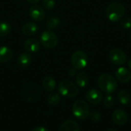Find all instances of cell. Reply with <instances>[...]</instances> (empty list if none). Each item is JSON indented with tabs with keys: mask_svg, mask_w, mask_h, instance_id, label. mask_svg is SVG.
<instances>
[{
	"mask_svg": "<svg viewBox=\"0 0 131 131\" xmlns=\"http://www.w3.org/2000/svg\"><path fill=\"white\" fill-rule=\"evenodd\" d=\"M97 85L100 90L106 94L113 93L117 88V80L112 75L108 73H104L99 76Z\"/></svg>",
	"mask_w": 131,
	"mask_h": 131,
	"instance_id": "obj_1",
	"label": "cell"
},
{
	"mask_svg": "<svg viewBox=\"0 0 131 131\" xmlns=\"http://www.w3.org/2000/svg\"><path fill=\"white\" fill-rule=\"evenodd\" d=\"M106 16L111 22L120 21L124 15L125 7L118 2H114L110 3L106 8Z\"/></svg>",
	"mask_w": 131,
	"mask_h": 131,
	"instance_id": "obj_2",
	"label": "cell"
},
{
	"mask_svg": "<svg viewBox=\"0 0 131 131\" xmlns=\"http://www.w3.org/2000/svg\"><path fill=\"white\" fill-rule=\"evenodd\" d=\"M58 90L61 96L65 97H70V98L75 97L79 93V90L78 86L70 80L61 81L58 84Z\"/></svg>",
	"mask_w": 131,
	"mask_h": 131,
	"instance_id": "obj_3",
	"label": "cell"
},
{
	"mask_svg": "<svg viewBox=\"0 0 131 131\" xmlns=\"http://www.w3.org/2000/svg\"><path fill=\"white\" fill-rule=\"evenodd\" d=\"M72 113L74 116L79 120H85L90 113V107L88 103L83 100L75 101L72 106Z\"/></svg>",
	"mask_w": 131,
	"mask_h": 131,
	"instance_id": "obj_4",
	"label": "cell"
},
{
	"mask_svg": "<svg viewBox=\"0 0 131 131\" xmlns=\"http://www.w3.org/2000/svg\"><path fill=\"white\" fill-rule=\"evenodd\" d=\"M40 43L47 49H53L58 44V37L51 30H45L41 34Z\"/></svg>",
	"mask_w": 131,
	"mask_h": 131,
	"instance_id": "obj_5",
	"label": "cell"
},
{
	"mask_svg": "<svg viewBox=\"0 0 131 131\" xmlns=\"http://www.w3.org/2000/svg\"><path fill=\"white\" fill-rule=\"evenodd\" d=\"M71 62L72 66L77 70H81L84 69L88 63V57L86 53L82 50L75 51L71 58Z\"/></svg>",
	"mask_w": 131,
	"mask_h": 131,
	"instance_id": "obj_6",
	"label": "cell"
},
{
	"mask_svg": "<svg viewBox=\"0 0 131 131\" xmlns=\"http://www.w3.org/2000/svg\"><path fill=\"white\" fill-rule=\"evenodd\" d=\"M111 62L116 66H122L127 62V55L121 49H113L109 53Z\"/></svg>",
	"mask_w": 131,
	"mask_h": 131,
	"instance_id": "obj_7",
	"label": "cell"
},
{
	"mask_svg": "<svg viewBox=\"0 0 131 131\" xmlns=\"http://www.w3.org/2000/svg\"><path fill=\"white\" fill-rule=\"evenodd\" d=\"M86 99L88 103L93 105H97L103 100V95L101 92L96 89H91L88 91L86 94Z\"/></svg>",
	"mask_w": 131,
	"mask_h": 131,
	"instance_id": "obj_8",
	"label": "cell"
},
{
	"mask_svg": "<svg viewBox=\"0 0 131 131\" xmlns=\"http://www.w3.org/2000/svg\"><path fill=\"white\" fill-rule=\"evenodd\" d=\"M128 120V117L127 113L121 109H117L114 111L112 115L113 122L118 126H123L127 124Z\"/></svg>",
	"mask_w": 131,
	"mask_h": 131,
	"instance_id": "obj_9",
	"label": "cell"
},
{
	"mask_svg": "<svg viewBox=\"0 0 131 131\" xmlns=\"http://www.w3.org/2000/svg\"><path fill=\"white\" fill-rule=\"evenodd\" d=\"M45 10L44 8L38 5H35L29 8V15L30 17L37 22H40L45 18Z\"/></svg>",
	"mask_w": 131,
	"mask_h": 131,
	"instance_id": "obj_10",
	"label": "cell"
},
{
	"mask_svg": "<svg viewBox=\"0 0 131 131\" xmlns=\"http://www.w3.org/2000/svg\"><path fill=\"white\" fill-rule=\"evenodd\" d=\"M115 77L121 83H129L131 80V72L125 67H120L115 72Z\"/></svg>",
	"mask_w": 131,
	"mask_h": 131,
	"instance_id": "obj_11",
	"label": "cell"
},
{
	"mask_svg": "<svg viewBox=\"0 0 131 131\" xmlns=\"http://www.w3.org/2000/svg\"><path fill=\"white\" fill-rule=\"evenodd\" d=\"M24 48L27 52L35 53L40 49V42L38 40L34 38H28L24 42Z\"/></svg>",
	"mask_w": 131,
	"mask_h": 131,
	"instance_id": "obj_12",
	"label": "cell"
},
{
	"mask_svg": "<svg viewBox=\"0 0 131 131\" xmlns=\"http://www.w3.org/2000/svg\"><path fill=\"white\" fill-rule=\"evenodd\" d=\"M38 31V26L33 22H28L23 25L21 27L22 33L26 36H32L35 35Z\"/></svg>",
	"mask_w": 131,
	"mask_h": 131,
	"instance_id": "obj_13",
	"label": "cell"
},
{
	"mask_svg": "<svg viewBox=\"0 0 131 131\" xmlns=\"http://www.w3.org/2000/svg\"><path fill=\"white\" fill-rule=\"evenodd\" d=\"M58 131H81L78 124L72 120L64 121L60 127Z\"/></svg>",
	"mask_w": 131,
	"mask_h": 131,
	"instance_id": "obj_14",
	"label": "cell"
},
{
	"mask_svg": "<svg viewBox=\"0 0 131 131\" xmlns=\"http://www.w3.org/2000/svg\"><path fill=\"white\" fill-rule=\"evenodd\" d=\"M31 56L28 53H22L18 56L17 59V63L21 68L24 69L28 67L31 64Z\"/></svg>",
	"mask_w": 131,
	"mask_h": 131,
	"instance_id": "obj_15",
	"label": "cell"
},
{
	"mask_svg": "<svg viewBox=\"0 0 131 131\" xmlns=\"http://www.w3.org/2000/svg\"><path fill=\"white\" fill-rule=\"evenodd\" d=\"M13 57L12 49L7 46L0 47V63H8Z\"/></svg>",
	"mask_w": 131,
	"mask_h": 131,
	"instance_id": "obj_16",
	"label": "cell"
},
{
	"mask_svg": "<svg viewBox=\"0 0 131 131\" xmlns=\"http://www.w3.org/2000/svg\"><path fill=\"white\" fill-rule=\"evenodd\" d=\"M43 88L48 92H52L56 87V81L51 76H45L42 81Z\"/></svg>",
	"mask_w": 131,
	"mask_h": 131,
	"instance_id": "obj_17",
	"label": "cell"
},
{
	"mask_svg": "<svg viewBox=\"0 0 131 131\" xmlns=\"http://www.w3.org/2000/svg\"><path fill=\"white\" fill-rule=\"evenodd\" d=\"M76 83H77L78 86H79L81 88L86 87L89 83L88 76L84 72H81V73H78L77 76H76Z\"/></svg>",
	"mask_w": 131,
	"mask_h": 131,
	"instance_id": "obj_18",
	"label": "cell"
},
{
	"mask_svg": "<svg viewBox=\"0 0 131 131\" xmlns=\"http://www.w3.org/2000/svg\"><path fill=\"white\" fill-rule=\"evenodd\" d=\"M117 99L123 105H128L131 101L130 94L126 90H121L117 93Z\"/></svg>",
	"mask_w": 131,
	"mask_h": 131,
	"instance_id": "obj_19",
	"label": "cell"
},
{
	"mask_svg": "<svg viewBox=\"0 0 131 131\" xmlns=\"http://www.w3.org/2000/svg\"><path fill=\"white\" fill-rule=\"evenodd\" d=\"M12 31V25L7 22H0V38L8 36Z\"/></svg>",
	"mask_w": 131,
	"mask_h": 131,
	"instance_id": "obj_20",
	"label": "cell"
},
{
	"mask_svg": "<svg viewBox=\"0 0 131 131\" xmlns=\"http://www.w3.org/2000/svg\"><path fill=\"white\" fill-rule=\"evenodd\" d=\"M60 24V19L55 16H51L48 19L46 22V26L48 29L51 30L57 28Z\"/></svg>",
	"mask_w": 131,
	"mask_h": 131,
	"instance_id": "obj_21",
	"label": "cell"
},
{
	"mask_svg": "<svg viewBox=\"0 0 131 131\" xmlns=\"http://www.w3.org/2000/svg\"><path fill=\"white\" fill-rule=\"evenodd\" d=\"M47 101H48V104L51 106H57L58 104H59V103L61 101V97L58 93H51L48 96Z\"/></svg>",
	"mask_w": 131,
	"mask_h": 131,
	"instance_id": "obj_22",
	"label": "cell"
},
{
	"mask_svg": "<svg viewBox=\"0 0 131 131\" xmlns=\"http://www.w3.org/2000/svg\"><path fill=\"white\" fill-rule=\"evenodd\" d=\"M120 25L124 29H130L131 28V17L126 16L123 17L120 20Z\"/></svg>",
	"mask_w": 131,
	"mask_h": 131,
	"instance_id": "obj_23",
	"label": "cell"
},
{
	"mask_svg": "<svg viewBox=\"0 0 131 131\" xmlns=\"http://www.w3.org/2000/svg\"><path fill=\"white\" fill-rule=\"evenodd\" d=\"M104 105L107 108H111L114 105V98L111 94H107L104 99Z\"/></svg>",
	"mask_w": 131,
	"mask_h": 131,
	"instance_id": "obj_24",
	"label": "cell"
},
{
	"mask_svg": "<svg viewBox=\"0 0 131 131\" xmlns=\"http://www.w3.org/2000/svg\"><path fill=\"white\" fill-rule=\"evenodd\" d=\"M89 118L90 120L92 121V122H95V123H97L101 120V115L100 113L97 112V111H93L91 113H89Z\"/></svg>",
	"mask_w": 131,
	"mask_h": 131,
	"instance_id": "obj_25",
	"label": "cell"
},
{
	"mask_svg": "<svg viewBox=\"0 0 131 131\" xmlns=\"http://www.w3.org/2000/svg\"><path fill=\"white\" fill-rule=\"evenodd\" d=\"M43 7L48 10H51L55 6V0H42Z\"/></svg>",
	"mask_w": 131,
	"mask_h": 131,
	"instance_id": "obj_26",
	"label": "cell"
},
{
	"mask_svg": "<svg viewBox=\"0 0 131 131\" xmlns=\"http://www.w3.org/2000/svg\"><path fill=\"white\" fill-rule=\"evenodd\" d=\"M76 69H74V67L72 68V69H69V71H68V75L70 76H71V77H73L74 76H75L76 75Z\"/></svg>",
	"mask_w": 131,
	"mask_h": 131,
	"instance_id": "obj_27",
	"label": "cell"
},
{
	"mask_svg": "<svg viewBox=\"0 0 131 131\" xmlns=\"http://www.w3.org/2000/svg\"><path fill=\"white\" fill-rule=\"evenodd\" d=\"M31 131H48V130L45 127H38L34 128Z\"/></svg>",
	"mask_w": 131,
	"mask_h": 131,
	"instance_id": "obj_28",
	"label": "cell"
},
{
	"mask_svg": "<svg viewBox=\"0 0 131 131\" xmlns=\"http://www.w3.org/2000/svg\"><path fill=\"white\" fill-rule=\"evenodd\" d=\"M28 3L30 4H32V5H35V4H37L38 2H39L41 0H26Z\"/></svg>",
	"mask_w": 131,
	"mask_h": 131,
	"instance_id": "obj_29",
	"label": "cell"
},
{
	"mask_svg": "<svg viewBox=\"0 0 131 131\" xmlns=\"http://www.w3.org/2000/svg\"><path fill=\"white\" fill-rule=\"evenodd\" d=\"M127 65H128V67L130 68V69H131V59L128 60V62H127Z\"/></svg>",
	"mask_w": 131,
	"mask_h": 131,
	"instance_id": "obj_30",
	"label": "cell"
},
{
	"mask_svg": "<svg viewBox=\"0 0 131 131\" xmlns=\"http://www.w3.org/2000/svg\"><path fill=\"white\" fill-rule=\"evenodd\" d=\"M107 131H117V130H115V129H109V130H107Z\"/></svg>",
	"mask_w": 131,
	"mask_h": 131,
	"instance_id": "obj_31",
	"label": "cell"
},
{
	"mask_svg": "<svg viewBox=\"0 0 131 131\" xmlns=\"http://www.w3.org/2000/svg\"><path fill=\"white\" fill-rule=\"evenodd\" d=\"M130 40H131V33H130Z\"/></svg>",
	"mask_w": 131,
	"mask_h": 131,
	"instance_id": "obj_32",
	"label": "cell"
}]
</instances>
